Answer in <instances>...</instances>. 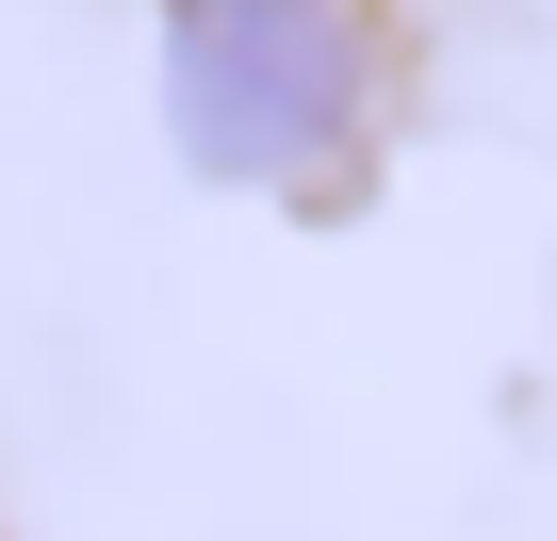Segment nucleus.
I'll list each match as a JSON object with an SVG mask.
<instances>
[{"label": "nucleus", "instance_id": "f257e3e1", "mask_svg": "<svg viewBox=\"0 0 557 541\" xmlns=\"http://www.w3.org/2000/svg\"><path fill=\"white\" fill-rule=\"evenodd\" d=\"M164 83H181L197 164H230V181H329L377 99L361 0H181Z\"/></svg>", "mask_w": 557, "mask_h": 541}]
</instances>
